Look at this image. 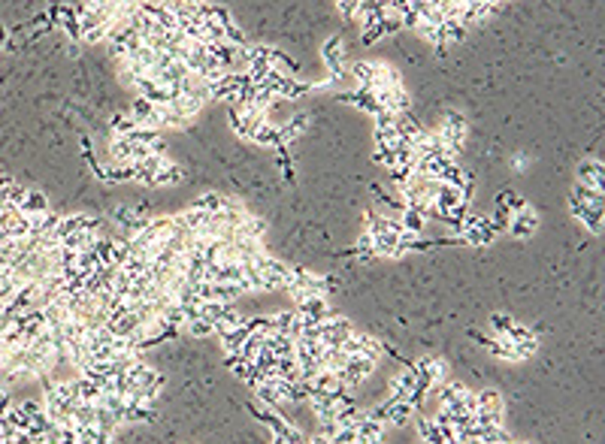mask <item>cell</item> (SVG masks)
Wrapping results in <instances>:
<instances>
[{"label":"cell","instance_id":"cell-2","mask_svg":"<svg viewBox=\"0 0 605 444\" xmlns=\"http://www.w3.org/2000/svg\"><path fill=\"white\" fill-rule=\"evenodd\" d=\"M25 218H37V215H46L52 206H49V200H46V193H40V190H25V197L18 200V206H16Z\"/></svg>","mask_w":605,"mask_h":444},{"label":"cell","instance_id":"cell-1","mask_svg":"<svg viewBox=\"0 0 605 444\" xmlns=\"http://www.w3.org/2000/svg\"><path fill=\"white\" fill-rule=\"evenodd\" d=\"M506 230H511L514 239H526V236H533L536 230H539V215H536L530 206H524L518 212H511V218H509V227Z\"/></svg>","mask_w":605,"mask_h":444},{"label":"cell","instance_id":"cell-6","mask_svg":"<svg viewBox=\"0 0 605 444\" xmlns=\"http://www.w3.org/2000/svg\"><path fill=\"white\" fill-rule=\"evenodd\" d=\"M336 6H339V13L345 18H354L357 9H361V0H336Z\"/></svg>","mask_w":605,"mask_h":444},{"label":"cell","instance_id":"cell-4","mask_svg":"<svg viewBox=\"0 0 605 444\" xmlns=\"http://www.w3.org/2000/svg\"><path fill=\"white\" fill-rule=\"evenodd\" d=\"M414 390V372L412 366L406 372H400L394 381H390V399H406V396Z\"/></svg>","mask_w":605,"mask_h":444},{"label":"cell","instance_id":"cell-3","mask_svg":"<svg viewBox=\"0 0 605 444\" xmlns=\"http://www.w3.org/2000/svg\"><path fill=\"white\" fill-rule=\"evenodd\" d=\"M578 185L602 190V161H584L578 166Z\"/></svg>","mask_w":605,"mask_h":444},{"label":"cell","instance_id":"cell-5","mask_svg":"<svg viewBox=\"0 0 605 444\" xmlns=\"http://www.w3.org/2000/svg\"><path fill=\"white\" fill-rule=\"evenodd\" d=\"M511 324L514 321H511L509 314H490V329H494V336H506Z\"/></svg>","mask_w":605,"mask_h":444}]
</instances>
